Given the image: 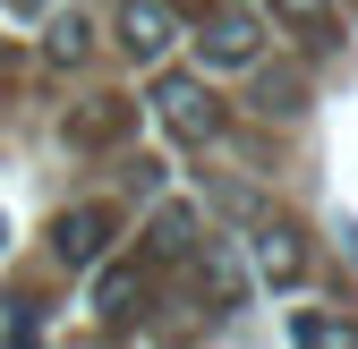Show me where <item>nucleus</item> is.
<instances>
[{"label": "nucleus", "mask_w": 358, "mask_h": 349, "mask_svg": "<svg viewBox=\"0 0 358 349\" xmlns=\"http://www.w3.org/2000/svg\"><path fill=\"white\" fill-rule=\"evenodd\" d=\"M120 43H128V60H162L171 52V9L162 0H128L120 9Z\"/></svg>", "instance_id": "423d86ee"}, {"label": "nucleus", "mask_w": 358, "mask_h": 349, "mask_svg": "<svg viewBox=\"0 0 358 349\" xmlns=\"http://www.w3.org/2000/svg\"><path fill=\"white\" fill-rule=\"evenodd\" d=\"M154 111H162V128H171V137H188V145H205L213 137V128H222V103L205 94V85L196 77H154Z\"/></svg>", "instance_id": "f03ea898"}, {"label": "nucleus", "mask_w": 358, "mask_h": 349, "mask_svg": "<svg viewBox=\"0 0 358 349\" xmlns=\"http://www.w3.org/2000/svg\"><path fill=\"white\" fill-rule=\"evenodd\" d=\"M196 43H205L213 68H248V60H256V17L239 9V0H222V9L196 26Z\"/></svg>", "instance_id": "20e7f679"}, {"label": "nucleus", "mask_w": 358, "mask_h": 349, "mask_svg": "<svg viewBox=\"0 0 358 349\" xmlns=\"http://www.w3.org/2000/svg\"><path fill=\"white\" fill-rule=\"evenodd\" d=\"M145 298H154V265H120V273H103L94 307H103L111 324H128V315H145Z\"/></svg>", "instance_id": "6e6552de"}, {"label": "nucleus", "mask_w": 358, "mask_h": 349, "mask_svg": "<svg viewBox=\"0 0 358 349\" xmlns=\"http://www.w3.org/2000/svg\"><path fill=\"white\" fill-rule=\"evenodd\" d=\"M282 17H290L307 43H324V0H282Z\"/></svg>", "instance_id": "f8f14e48"}, {"label": "nucleus", "mask_w": 358, "mask_h": 349, "mask_svg": "<svg viewBox=\"0 0 358 349\" xmlns=\"http://www.w3.org/2000/svg\"><path fill=\"white\" fill-rule=\"evenodd\" d=\"M128 119H137V103H120V94H94V103H85V111L69 119V145H77V154H94V145H111V137H120Z\"/></svg>", "instance_id": "0eeeda50"}, {"label": "nucleus", "mask_w": 358, "mask_h": 349, "mask_svg": "<svg viewBox=\"0 0 358 349\" xmlns=\"http://www.w3.org/2000/svg\"><path fill=\"white\" fill-rule=\"evenodd\" d=\"M248 255H256V273L273 281V290H290V281H307V247H299V230H282V222H256V239H248Z\"/></svg>", "instance_id": "39448f33"}, {"label": "nucleus", "mask_w": 358, "mask_h": 349, "mask_svg": "<svg viewBox=\"0 0 358 349\" xmlns=\"http://www.w3.org/2000/svg\"><path fill=\"white\" fill-rule=\"evenodd\" d=\"M111 230H120L111 205H77V213H60V222H52V255H60L69 273H94L103 255H111Z\"/></svg>", "instance_id": "f257e3e1"}, {"label": "nucleus", "mask_w": 358, "mask_h": 349, "mask_svg": "<svg viewBox=\"0 0 358 349\" xmlns=\"http://www.w3.org/2000/svg\"><path fill=\"white\" fill-rule=\"evenodd\" d=\"M94 43H85V17L69 9V17H52V34H43V60H60V68H77Z\"/></svg>", "instance_id": "9d476101"}, {"label": "nucleus", "mask_w": 358, "mask_h": 349, "mask_svg": "<svg viewBox=\"0 0 358 349\" xmlns=\"http://www.w3.org/2000/svg\"><path fill=\"white\" fill-rule=\"evenodd\" d=\"M188 247H196V213L188 205H162L154 213V239H145V265H179Z\"/></svg>", "instance_id": "1a4fd4ad"}, {"label": "nucleus", "mask_w": 358, "mask_h": 349, "mask_svg": "<svg viewBox=\"0 0 358 349\" xmlns=\"http://www.w3.org/2000/svg\"><path fill=\"white\" fill-rule=\"evenodd\" d=\"M290 341H307V349H333V341H341V349H358V324H341V315H299V324H290Z\"/></svg>", "instance_id": "9b49d317"}, {"label": "nucleus", "mask_w": 358, "mask_h": 349, "mask_svg": "<svg viewBox=\"0 0 358 349\" xmlns=\"http://www.w3.org/2000/svg\"><path fill=\"white\" fill-rule=\"evenodd\" d=\"M188 255H196V290L213 298V315L248 307V265H239V239H205V247H188Z\"/></svg>", "instance_id": "7ed1b4c3"}, {"label": "nucleus", "mask_w": 358, "mask_h": 349, "mask_svg": "<svg viewBox=\"0 0 358 349\" xmlns=\"http://www.w3.org/2000/svg\"><path fill=\"white\" fill-rule=\"evenodd\" d=\"M9 9H17V17H43V9H52V0H9Z\"/></svg>", "instance_id": "ddd939ff"}]
</instances>
